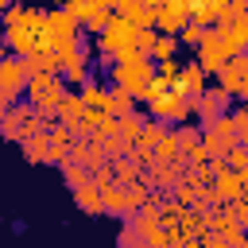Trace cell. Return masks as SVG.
Wrapping results in <instances>:
<instances>
[{"instance_id": "7402d4cb", "label": "cell", "mask_w": 248, "mask_h": 248, "mask_svg": "<svg viewBox=\"0 0 248 248\" xmlns=\"http://www.w3.org/2000/svg\"><path fill=\"white\" fill-rule=\"evenodd\" d=\"M4 46H8L16 58L35 54V39H31V31H27V27H4Z\"/></svg>"}, {"instance_id": "52a82bcc", "label": "cell", "mask_w": 248, "mask_h": 248, "mask_svg": "<svg viewBox=\"0 0 248 248\" xmlns=\"http://www.w3.org/2000/svg\"><path fill=\"white\" fill-rule=\"evenodd\" d=\"M229 147H236V132H232L229 112H225V116H217L213 124H205V128H202V151H205L209 159H225V155H229Z\"/></svg>"}, {"instance_id": "60d3db41", "label": "cell", "mask_w": 248, "mask_h": 248, "mask_svg": "<svg viewBox=\"0 0 248 248\" xmlns=\"http://www.w3.org/2000/svg\"><path fill=\"white\" fill-rule=\"evenodd\" d=\"M8 108H12V101H8V97H4V93H0V116H4V112H8Z\"/></svg>"}, {"instance_id": "4316f807", "label": "cell", "mask_w": 248, "mask_h": 248, "mask_svg": "<svg viewBox=\"0 0 248 248\" xmlns=\"http://www.w3.org/2000/svg\"><path fill=\"white\" fill-rule=\"evenodd\" d=\"M140 128H143V116H140V112H128V116H116V136L124 140V147H132V143H136V136H140Z\"/></svg>"}, {"instance_id": "e0dca14e", "label": "cell", "mask_w": 248, "mask_h": 248, "mask_svg": "<svg viewBox=\"0 0 248 248\" xmlns=\"http://www.w3.org/2000/svg\"><path fill=\"white\" fill-rule=\"evenodd\" d=\"M85 116V105H81V97L78 93H62V101H58V108H54V124H62V128H70V124H78Z\"/></svg>"}, {"instance_id": "3957f363", "label": "cell", "mask_w": 248, "mask_h": 248, "mask_svg": "<svg viewBox=\"0 0 248 248\" xmlns=\"http://www.w3.org/2000/svg\"><path fill=\"white\" fill-rule=\"evenodd\" d=\"M62 93H66V85H62V78H58V74L27 78V89H23V97H27L31 112H43V116H50V120H54V108H58Z\"/></svg>"}, {"instance_id": "cb8c5ba5", "label": "cell", "mask_w": 248, "mask_h": 248, "mask_svg": "<svg viewBox=\"0 0 248 248\" xmlns=\"http://www.w3.org/2000/svg\"><path fill=\"white\" fill-rule=\"evenodd\" d=\"M70 194H74V205H78L81 213H89V217H101V190L93 186V178H89L85 186L70 190Z\"/></svg>"}, {"instance_id": "f35d334b", "label": "cell", "mask_w": 248, "mask_h": 248, "mask_svg": "<svg viewBox=\"0 0 248 248\" xmlns=\"http://www.w3.org/2000/svg\"><path fill=\"white\" fill-rule=\"evenodd\" d=\"M159 78H167V81H174L178 78V62H159V70H155Z\"/></svg>"}, {"instance_id": "ac0fdd59", "label": "cell", "mask_w": 248, "mask_h": 248, "mask_svg": "<svg viewBox=\"0 0 248 248\" xmlns=\"http://www.w3.org/2000/svg\"><path fill=\"white\" fill-rule=\"evenodd\" d=\"M167 163H182V151H178V140H174L170 128H167V132L159 136V143L151 147V167H167Z\"/></svg>"}, {"instance_id": "b9f144b4", "label": "cell", "mask_w": 248, "mask_h": 248, "mask_svg": "<svg viewBox=\"0 0 248 248\" xmlns=\"http://www.w3.org/2000/svg\"><path fill=\"white\" fill-rule=\"evenodd\" d=\"M140 4H147V8H159V4H163V0H140Z\"/></svg>"}, {"instance_id": "6da1fadb", "label": "cell", "mask_w": 248, "mask_h": 248, "mask_svg": "<svg viewBox=\"0 0 248 248\" xmlns=\"http://www.w3.org/2000/svg\"><path fill=\"white\" fill-rule=\"evenodd\" d=\"M151 78H155V66H151V58H143L140 50H124V54L112 58V81H116V89H124L132 101H147Z\"/></svg>"}, {"instance_id": "836d02e7", "label": "cell", "mask_w": 248, "mask_h": 248, "mask_svg": "<svg viewBox=\"0 0 248 248\" xmlns=\"http://www.w3.org/2000/svg\"><path fill=\"white\" fill-rule=\"evenodd\" d=\"M221 167L225 170H248V147H240V143L229 147V155L221 159Z\"/></svg>"}, {"instance_id": "9a60e30c", "label": "cell", "mask_w": 248, "mask_h": 248, "mask_svg": "<svg viewBox=\"0 0 248 248\" xmlns=\"http://www.w3.org/2000/svg\"><path fill=\"white\" fill-rule=\"evenodd\" d=\"M174 85L182 89V97H190V101H198L209 85H205V74H202V66L198 62H182L178 66V78H174Z\"/></svg>"}, {"instance_id": "74e56055", "label": "cell", "mask_w": 248, "mask_h": 248, "mask_svg": "<svg viewBox=\"0 0 248 248\" xmlns=\"http://www.w3.org/2000/svg\"><path fill=\"white\" fill-rule=\"evenodd\" d=\"M151 43H155V31H136V46H132V50H140V54L147 58V54H151Z\"/></svg>"}, {"instance_id": "d6a6232c", "label": "cell", "mask_w": 248, "mask_h": 248, "mask_svg": "<svg viewBox=\"0 0 248 248\" xmlns=\"http://www.w3.org/2000/svg\"><path fill=\"white\" fill-rule=\"evenodd\" d=\"M62 178H66V186H70V190H78V186H85V182H89V170L66 159V163H62Z\"/></svg>"}, {"instance_id": "d6986e66", "label": "cell", "mask_w": 248, "mask_h": 248, "mask_svg": "<svg viewBox=\"0 0 248 248\" xmlns=\"http://www.w3.org/2000/svg\"><path fill=\"white\" fill-rule=\"evenodd\" d=\"M19 62H23V74H27V78L58 74V58H54L50 50H35V54H27V58H19Z\"/></svg>"}, {"instance_id": "5bb4252c", "label": "cell", "mask_w": 248, "mask_h": 248, "mask_svg": "<svg viewBox=\"0 0 248 248\" xmlns=\"http://www.w3.org/2000/svg\"><path fill=\"white\" fill-rule=\"evenodd\" d=\"M66 159H70V163H78V167H85L89 174H93V170H97L101 163H108L97 140H74V143H70V155H66Z\"/></svg>"}, {"instance_id": "f546056e", "label": "cell", "mask_w": 248, "mask_h": 248, "mask_svg": "<svg viewBox=\"0 0 248 248\" xmlns=\"http://www.w3.org/2000/svg\"><path fill=\"white\" fill-rule=\"evenodd\" d=\"M174 140H178V151L186 155V151L202 147V128L198 124H182V128H174Z\"/></svg>"}, {"instance_id": "30bf717a", "label": "cell", "mask_w": 248, "mask_h": 248, "mask_svg": "<svg viewBox=\"0 0 248 248\" xmlns=\"http://www.w3.org/2000/svg\"><path fill=\"white\" fill-rule=\"evenodd\" d=\"M244 182H248V170H217L213 174V182H209V190H213V198H217V205H225V202H236V198H244Z\"/></svg>"}, {"instance_id": "44dd1931", "label": "cell", "mask_w": 248, "mask_h": 248, "mask_svg": "<svg viewBox=\"0 0 248 248\" xmlns=\"http://www.w3.org/2000/svg\"><path fill=\"white\" fill-rule=\"evenodd\" d=\"M116 16H120L124 23H132L136 31H155V8H147V4H140V0L128 4L124 12H116Z\"/></svg>"}, {"instance_id": "1f68e13d", "label": "cell", "mask_w": 248, "mask_h": 248, "mask_svg": "<svg viewBox=\"0 0 248 248\" xmlns=\"http://www.w3.org/2000/svg\"><path fill=\"white\" fill-rule=\"evenodd\" d=\"M116 248H147V240H143V232H140L132 221H124V229H120V236H116Z\"/></svg>"}, {"instance_id": "83f0119b", "label": "cell", "mask_w": 248, "mask_h": 248, "mask_svg": "<svg viewBox=\"0 0 248 248\" xmlns=\"http://www.w3.org/2000/svg\"><path fill=\"white\" fill-rule=\"evenodd\" d=\"M163 132H167V128H163L159 120H143V128H140V136H136V143H132V147H136V151H147V155H151V147L159 143V136H163Z\"/></svg>"}, {"instance_id": "484cf974", "label": "cell", "mask_w": 248, "mask_h": 248, "mask_svg": "<svg viewBox=\"0 0 248 248\" xmlns=\"http://www.w3.org/2000/svg\"><path fill=\"white\" fill-rule=\"evenodd\" d=\"M19 151H23L27 163H46V136L43 132H27L19 140Z\"/></svg>"}, {"instance_id": "8fae6325", "label": "cell", "mask_w": 248, "mask_h": 248, "mask_svg": "<svg viewBox=\"0 0 248 248\" xmlns=\"http://www.w3.org/2000/svg\"><path fill=\"white\" fill-rule=\"evenodd\" d=\"M190 23L186 16V0H163L155 8V35H178Z\"/></svg>"}, {"instance_id": "ba28073f", "label": "cell", "mask_w": 248, "mask_h": 248, "mask_svg": "<svg viewBox=\"0 0 248 248\" xmlns=\"http://www.w3.org/2000/svg\"><path fill=\"white\" fill-rule=\"evenodd\" d=\"M46 39H50V54H54V50H62V46L78 43V39H81V31H78V23H74L62 8H50V12H46Z\"/></svg>"}, {"instance_id": "4dcf8cb0", "label": "cell", "mask_w": 248, "mask_h": 248, "mask_svg": "<svg viewBox=\"0 0 248 248\" xmlns=\"http://www.w3.org/2000/svg\"><path fill=\"white\" fill-rule=\"evenodd\" d=\"M108 112H112V116H128V112H136V101H132L124 89L112 85V89H108Z\"/></svg>"}, {"instance_id": "d4e9b609", "label": "cell", "mask_w": 248, "mask_h": 248, "mask_svg": "<svg viewBox=\"0 0 248 248\" xmlns=\"http://www.w3.org/2000/svg\"><path fill=\"white\" fill-rule=\"evenodd\" d=\"M93 186L101 190V213L124 217V194H120V186L116 182H93Z\"/></svg>"}, {"instance_id": "e575fe53", "label": "cell", "mask_w": 248, "mask_h": 248, "mask_svg": "<svg viewBox=\"0 0 248 248\" xmlns=\"http://www.w3.org/2000/svg\"><path fill=\"white\" fill-rule=\"evenodd\" d=\"M108 19H112V8H93V12H89V19H85L81 27H85V31H97V35H101Z\"/></svg>"}, {"instance_id": "2e32d148", "label": "cell", "mask_w": 248, "mask_h": 248, "mask_svg": "<svg viewBox=\"0 0 248 248\" xmlns=\"http://www.w3.org/2000/svg\"><path fill=\"white\" fill-rule=\"evenodd\" d=\"M186 16L198 27H213L217 19H225V0H186Z\"/></svg>"}, {"instance_id": "7c38bea8", "label": "cell", "mask_w": 248, "mask_h": 248, "mask_svg": "<svg viewBox=\"0 0 248 248\" xmlns=\"http://www.w3.org/2000/svg\"><path fill=\"white\" fill-rule=\"evenodd\" d=\"M232 108V101L221 93V89H205L198 101H194V116H198V128H205V124H213L217 116H225Z\"/></svg>"}, {"instance_id": "d590c367", "label": "cell", "mask_w": 248, "mask_h": 248, "mask_svg": "<svg viewBox=\"0 0 248 248\" xmlns=\"http://www.w3.org/2000/svg\"><path fill=\"white\" fill-rule=\"evenodd\" d=\"M27 8H31V4H8L4 27H23V23H27Z\"/></svg>"}, {"instance_id": "8d00e7d4", "label": "cell", "mask_w": 248, "mask_h": 248, "mask_svg": "<svg viewBox=\"0 0 248 248\" xmlns=\"http://www.w3.org/2000/svg\"><path fill=\"white\" fill-rule=\"evenodd\" d=\"M202 31H205V27H198V23H186V27H182V31L174 35V39H178V43H186V46H198Z\"/></svg>"}, {"instance_id": "9c48e42d", "label": "cell", "mask_w": 248, "mask_h": 248, "mask_svg": "<svg viewBox=\"0 0 248 248\" xmlns=\"http://www.w3.org/2000/svg\"><path fill=\"white\" fill-rule=\"evenodd\" d=\"M27 89V74H23V62L16 54H0V93L16 105Z\"/></svg>"}, {"instance_id": "ffe728a7", "label": "cell", "mask_w": 248, "mask_h": 248, "mask_svg": "<svg viewBox=\"0 0 248 248\" xmlns=\"http://www.w3.org/2000/svg\"><path fill=\"white\" fill-rule=\"evenodd\" d=\"M120 186V194H124V217H132L140 205H147V182L143 178H132V182H116Z\"/></svg>"}, {"instance_id": "603a6c76", "label": "cell", "mask_w": 248, "mask_h": 248, "mask_svg": "<svg viewBox=\"0 0 248 248\" xmlns=\"http://www.w3.org/2000/svg\"><path fill=\"white\" fill-rule=\"evenodd\" d=\"M78 97H81L85 112H108V89H105V85H97V81H85ZM108 116H112V112H108Z\"/></svg>"}, {"instance_id": "ee69618b", "label": "cell", "mask_w": 248, "mask_h": 248, "mask_svg": "<svg viewBox=\"0 0 248 248\" xmlns=\"http://www.w3.org/2000/svg\"><path fill=\"white\" fill-rule=\"evenodd\" d=\"M54 4H58V8H62V4H66V0H54Z\"/></svg>"}, {"instance_id": "8992f818", "label": "cell", "mask_w": 248, "mask_h": 248, "mask_svg": "<svg viewBox=\"0 0 248 248\" xmlns=\"http://www.w3.org/2000/svg\"><path fill=\"white\" fill-rule=\"evenodd\" d=\"M217 89L229 101H240L248 93V54H232L221 70H217Z\"/></svg>"}, {"instance_id": "277c9868", "label": "cell", "mask_w": 248, "mask_h": 248, "mask_svg": "<svg viewBox=\"0 0 248 248\" xmlns=\"http://www.w3.org/2000/svg\"><path fill=\"white\" fill-rule=\"evenodd\" d=\"M97 46H101V62H112L116 54H124V50L136 46V27L124 23V19L112 12V19L105 23V31L97 35Z\"/></svg>"}, {"instance_id": "ab89813d", "label": "cell", "mask_w": 248, "mask_h": 248, "mask_svg": "<svg viewBox=\"0 0 248 248\" xmlns=\"http://www.w3.org/2000/svg\"><path fill=\"white\" fill-rule=\"evenodd\" d=\"M105 4H108L112 12H124V8H128V4H136V0H105Z\"/></svg>"}, {"instance_id": "7a4b0ae2", "label": "cell", "mask_w": 248, "mask_h": 248, "mask_svg": "<svg viewBox=\"0 0 248 248\" xmlns=\"http://www.w3.org/2000/svg\"><path fill=\"white\" fill-rule=\"evenodd\" d=\"M147 108L159 124H182L186 116H194V101L182 97V89L167 78H151V89H147Z\"/></svg>"}, {"instance_id": "7bdbcfd3", "label": "cell", "mask_w": 248, "mask_h": 248, "mask_svg": "<svg viewBox=\"0 0 248 248\" xmlns=\"http://www.w3.org/2000/svg\"><path fill=\"white\" fill-rule=\"evenodd\" d=\"M8 4H12V0H0V16H4V12H8Z\"/></svg>"}, {"instance_id": "5b68a950", "label": "cell", "mask_w": 248, "mask_h": 248, "mask_svg": "<svg viewBox=\"0 0 248 248\" xmlns=\"http://www.w3.org/2000/svg\"><path fill=\"white\" fill-rule=\"evenodd\" d=\"M194 50H198V54H194V62L202 66V74H205V78H209V74L217 78V70L232 58V54H229V46H225V39H221L213 27H205V31H202V39H198V46H194Z\"/></svg>"}, {"instance_id": "4fadbf2b", "label": "cell", "mask_w": 248, "mask_h": 248, "mask_svg": "<svg viewBox=\"0 0 248 248\" xmlns=\"http://www.w3.org/2000/svg\"><path fill=\"white\" fill-rule=\"evenodd\" d=\"M27 116H31V105H27V101H16V105L0 116V136L19 143V140L27 136Z\"/></svg>"}, {"instance_id": "f1b7e54d", "label": "cell", "mask_w": 248, "mask_h": 248, "mask_svg": "<svg viewBox=\"0 0 248 248\" xmlns=\"http://www.w3.org/2000/svg\"><path fill=\"white\" fill-rule=\"evenodd\" d=\"M174 50H178V39H174V35H155L147 58H155V62H174Z\"/></svg>"}]
</instances>
